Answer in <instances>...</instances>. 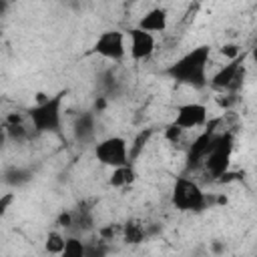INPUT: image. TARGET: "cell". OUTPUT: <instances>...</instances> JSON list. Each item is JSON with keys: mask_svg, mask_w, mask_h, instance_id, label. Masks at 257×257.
<instances>
[{"mask_svg": "<svg viewBox=\"0 0 257 257\" xmlns=\"http://www.w3.org/2000/svg\"><path fill=\"white\" fill-rule=\"evenodd\" d=\"M209 62H211V48L207 44H201L179 56L173 64H169L165 74L179 84L191 88H203L209 84V76H207Z\"/></svg>", "mask_w": 257, "mask_h": 257, "instance_id": "obj_1", "label": "cell"}, {"mask_svg": "<svg viewBox=\"0 0 257 257\" xmlns=\"http://www.w3.org/2000/svg\"><path fill=\"white\" fill-rule=\"evenodd\" d=\"M64 98H66V90H58L56 94H50L44 102H34L26 110V118L30 122V128L38 135L60 133Z\"/></svg>", "mask_w": 257, "mask_h": 257, "instance_id": "obj_2", "label": "cell"}, {"mask_svg": "<svg viewBox=\"0 0 257 257\" xmlns=\"http://www.w3.org/2000/svg\"><path fill=\"white\" fill-rule=\"evenodd\" d=\"M171 203L177 211L199 213V211L207 209L209 197L201 189V185L197 181H193L191 177H177L173 183V189H171Z\"/></svg>", "mask_w": 257, "mask_h": 257, "instance_id": "obj_3", "label": "cell"}, {"mask_svg": "<svg viewBox=\"0 0 257 257\" xmlns=\"http://www.w3.org/2000/svg\"><path fill=\"white\" fill-rule=\"evenodd\" d=\"M233 147H235V137L229 131H221L219 137L215 139L211 151L203 159L201 167L205 169L207 175L215 181L219 175H223L227 169H231V157H233Z\"/></svg>", "mask_w": 257, "mask_h": 257, "instance_id": "obj_4", "label": "cell"}, {"mask_svg": "<svg viewBox=\"0 0 257 257\" xmlns=\"http://www.w3.org/2000/svg\"><path fill=\"white\" fill-rule=\"evenodd\" d=\"M94 159L108 169L131 163V143L118 135L104 137L94 145Z\"/></svg>", "mask_w": 257, "mask_h": 257, "instance_id": "obj_5", "label": "cell"}, {"mask_svg": "<svg viewBox=\"0 0 257 257\" xmlns=\"http://www.w3.org/2000/svg\"><path fill=\"white\" fill-rule=\"evenodd\" d=\"M92 52L104 60L120 62L126 56V34L118 28L102 30L92 44Z\"/></svg>", "mask_w": 257, "mask_h": 257, "instance_id": "obj_6", "label": "cell"}, {"mask_svg": "<svg viewBox=\"0 0 257 257\" xmlns=\"http://www.w3.org/2000/svg\"><path fill=\"white\" fill-rule=\"evenodd\" d=\"M243 72H245V56L241 54L233 60H227V64H223L209 78V84L223 92H235L243 82Z\"/></svg>", "mask_w": 257, "mask_h": 257, "instance_id": "obj_7", "label": "cell"}, {"mask_svg": "<svg viewBox=\"0 0 257 257\" xmlns=\"http://www.w3.org/2000/svg\"><path fill=\"white\" fill-rule=\"evenodd\" d=\"M126 34V54L135 60V62H143V60H149L155 50H157V40H155V34L139 28V26H133L128 30H124Z\"/></svg>", "mask_w": 257, "mask_h": 257, "instance_id": "obj_8", "label": "cell"}, {"mask_svg": "<svg viewBox=\"0 0 257 257\" xmlns=\"http://www.w3.org/2000/svg\"><path fill=\"white\" fill-rule=\"evenodd\" d=\"M207 120H209V108L203 102L179 104L175 110V118H173V122L185 131H197V128L205 126Z\"/></svg>", "mask_w": 257, "mask_h": 257, "instance_id": "obj_9", "label": "cell"}, {"mask_svg": "<svg viewBox=\"0 0 257 257\" xmlns=\"http://www.w3.org/2000/svg\"><path fill=\"white\" fill-rule=\"evenodd\" d=\"M137 26L143 28V30H147V32H151V34H161V32H165V30L169 28V12H167V8L155 6V8L147 10V12L139 18Z\"/></svg>", "mask_w": 257, "mask_h": 257, "instance_id": "obj_10", "label": "cell"}, {"mask_svg": "<svg viewBox=\"0 0 257 257\" xmlns=\"http://www.w3.org/2000/svg\"><path fill=\"white\" fill-rule=\"evenodd\" d=\"M137 181V171L131 163H124L120 167H112L108 175V185L114 189H126Z\"/></svg>", "mask_w": 257, "mask_h": 257, "instance_id": "obj_11", "label": "cell"}, {"mask_svg": "<svg viewBox=\"0 0 257 257\" xmlns=\"http://www.w3.org/2000/svg\"><path fill=\"white\" fill-rule=\"evenodd\" d=\"M120 235H122L124 243H128V245H139V243H143L145 237H147V227H145V223L139 221V219H128V221L120 227Z\"/></svg>", "mask_w": 257, "mask_h": 257, "instance_id": "obj_12", "label": "cell"}, {"mask_svg": "<svg viewBox=\"0 0 257 257\" xmlns=\"http://www.w3.org/2000/svg\"><path fill=\"white\" fill-rule=\"evenodd\" d=\"M74 135L78 141H90L94 137V118L92 114H80L74 122Z\"/></svg>", "mask_w": 257, "mask_h": 257, "instance_id": "obj_13", "label": "cell"}, {"mask_svg": "<svg viewBox=\"0 0 257 257\" xmlns=\"http://www.w3.org/2000/svg\"><path fill=\"white\" fill-rule=\"evenodd\" d=\"M62 255L64 257H86V243L78 237H66Z\"/></svg>", "mask_w": 257, "mask_h": 257, "instance_id": "obj_14", "label": "cell"}, {"mask_svg": "<svg viewBox=\"0 0 257 257\" xmlns=\"http://www.w3.org/2000/svg\"><path fill=\"white\" fill-rule=\"evenodd\" d=\"M64 235L60 231H50L46 235V241H44V251L50 253V255H62V249H64Z\"/></svg>", "mask_w": 257, "mask_h": 257, "instance_id": "obj_15", "label": "cell"}, {"mask_svg": "<svg viewBox=\"0 0 257 257\" xmlns=\"http://www.w3.org/2000/svg\"><path fill=\"white\" fill-rule=\"evenodd\" d=\"M185 128H181L179 124H175L173 120L165 126V139L171 143V145H181L183 143V139H185Z\"/></svg>", "mask_w": 257, "mask_h": 257, "instance_id": "obj_16", "label": "cell"}, {"mask_svg": "<svg viewBox=\"0 0 257 257\" xmlns=\"http://www.w3.org/2000/svg\"><path fill=\"white\" fill-rule=\"evenodd\" d=\"M219 54L225 56V60H233V58L241 56L243 50H241V46H239L237 42H225V44L219 48Z\"/></svg>", "mask_w": 257, "mask_h": 257, "instance_id": "obj_17", "label": "cell"}, {"mask_svg": "<svg viewBox=\"0 0 257 257\" xmlns=\"http://www.w3.org/2000/svg\"><path fill=\"white\" fill-rule=\"evenodd\" d=\"M14 199H16V195H14V193H6V195H2V197H0V217L8 213V209L12 207Z\"/></svg>", "mask_w": 257, "mask_h": 257, "instance_id": "obj_18", "label": "cell"}, {"mask_svg": "<svg viewBox=\"0 0 257 257\" xmlns=\"http://www.w3.org/2000/svg\"><path fill=\"white\" fill-rule=\"evenodd\" d=\"M56 225L62 227V229H72V213H70V211L60 213L58 219H56Z\"/></svg>", "mask_w": 257, "mask_h": 257, "instance_id": "obj_19", "label": "cell"}, {"mask_svg": "<svg viewBox=\"0 0 257 257\" xmlns=\"http://www.w3.org/2000/svg\"><path fill=\"white\" fill-rule=\"evenodd\" d=\"M8 8H10V0H0V18L8 12Z\"/></svg>", "mask_w": 257, "mask_h": 257, "instance_id": "obj_20", "label": "cell"}, {"mask_svg": "<svg viewBox=\"0 0 257 257\" xmlns=\"http://www.w3.org/2000/svg\"><path fill=\"white\" fill-rule=\"evenodd\" d=\"M0 104H2V98H0Z\"/></svg>", "mask_w": 257, "mask_h": 257, "instance_id": "obj_21", "label": "cell"}]
</instances>
